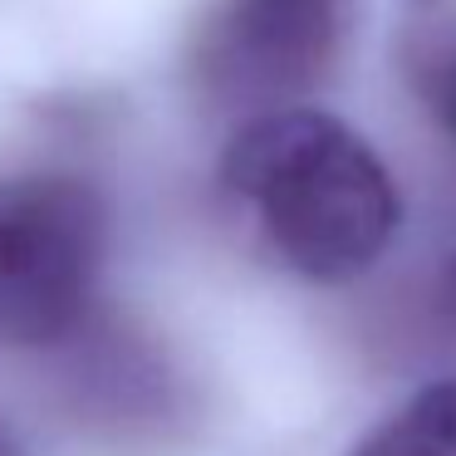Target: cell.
Wrapping results in <instances>:
<instances>
[{
	"label": "cell",
	"mask_w": 456,
	"mask_h": 456,
	"mask_svg": "<svg viewBox=\"0 0 456 456\" xmlns=\"http://www.w3.org/2000/svg\"><path fill=\"white\" fill-rule=\"evenodd\" d=\"M216 182L260 246L309 285L363 280L403 231V191L383 152L309 103L236 123Z\"/></svg>",
	"instance_id": "obj_1"
},
{
	"label": "cell",
	"mask_w": 456,
	"mask_h": 456,
	"mask_svg": "<svg viewBox=\"0 0 456 456\" xmlns=\"http://www.w3.org/2000/svg\"><path fill=\"white\" fill-rule=\"evenodd\" d=\"M113 197L79 162L0 172V348L54 354L103 305Z\"/></svg>",
	"instance_id": "obj_2"
},
{
	"label": "cell",
	"mask_w": 456,
	"mask_h": 456,
	"mask_svg": "<svg viewBox=\"0 0 456 456\" xmlns=\"http://www.w3.org/2000/svg\"><path fill=\"white\" fill-rule=\"evenodd\" d=\"M358 0H201L182 40V89L231 128L305 109L354 45Z\"/></svg>",
	"instance_id": "obj_3"
},
{
	"label": "cell",
	"mask_w": 456,
	"mask_h": 456,
	"mask_svg": "<svg viewBox=\"0 0 456 456\" xmlns=\"http://www.w3.org/2000/svg\"><path fill=\"white\" fill-rule=\"evenodd\" d=\"M45 358L54 363L64 412L113 442L162 436L187 417V378L172 354L109 305Z\"/></svg>",
	"instance_id": "obj_4"
},
{
	"label": "cell",
	"mask_w": 456,
	"mask_h": 456,
	"mask_svg": "<svg viewBox=\"0 0 456 456\" xmlns=\"http://www.w3.org/2000/svg\"><path fill=\"white\" fill-rule=\"evenodd\" d=\"M348 456H456V373L403 397L348 446Z\"/></svg>",
	"instance_id": "obj_5"
},
{
	"label": "cell",
	"mask_w": 456,
	"mask_h": 456,
	"mask_svg": "<svg viewBox=\"0 0 456 456\" xmlns=\"http://www.w3.org/2000/svg\"><path fill=\"white\" fill-rule=\"evenodd\" d=\"M407 84H412L422 113L442 128V138L456 142V30L427 35L407 54Z\"/></svg>",
	"instance_id": "obj_6"
},
{
	"label": "cell",
	"mask_w": 456,
	"mask_h": 456,
	"mask_svg": "<svg viewBox=\"0 0 456 456\" xmlns=\"http://www.w3.org/2000/svg\"><path fill=\"white\" fill-rule=\"evenodd\" d=\"M0 456H25V442H20V432H15V422L5 412H0Z\"/></svg>",
	"instance_id": "obj_7"
},
{
	"label": "cell",
	"mask_w": 456,
	"mask_h": 456,
	"mask_svg": "<svg viewBox=\"0 0 456 456\" xmlns=\"http://www.w3.org/2000/svg\"><path fill=\"white\" fill-rule=\"evenodd\" d=\"M442 299H446V314L456 319V250H452V260H446V275H442Z\"/></svg>",
	"instance_id": "obj_8"
}]
</instances>
